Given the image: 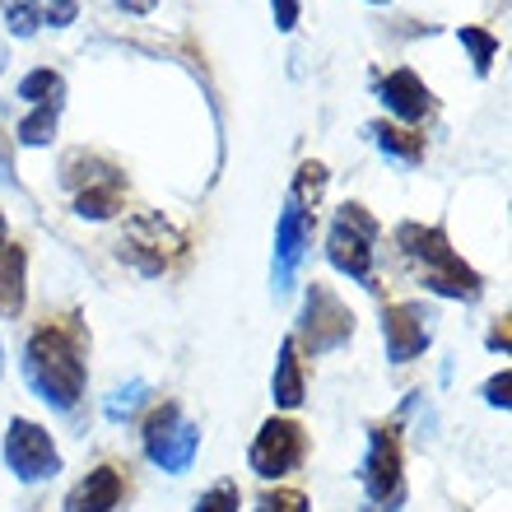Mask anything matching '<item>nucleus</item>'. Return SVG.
Instances as JSON below:
<instances>
[{"label": "nucleus", "mask_w": 512, "mask_h": 512, "mask_svg": "<svg viewBox=\"0 0 512 512\" xmlns=\"http://www.w3.org/2000/svg\"><path fill=\"white\" fill-rule=\"evenodd\" d=\"M70 210L80 219H117L126 210V177L122 182H98V187H84L75 191V201H70Z\"/></svg>", "instance_id": "nucleus-19"}, {"label": "nucleus", "mask_w": 512, "mask_h": 512, "mask_svg": "<svg viewBox=\"0 0 512 512\" xmlns=\"http://www.w3.org/2000/svg\"><path fill=\"white\" fill-rule=\"evenodd\" d=\"M56 126H61V108H28L14 122V140L24 149H47L56 140Z\"/></svg>", "instance_id": "nucleus-20"}, {"label": "nucleus", "mask_w": 512, "mask_h": 512, "mask_svg": "<svg viewBox=\"0 0 512 512\" xmlns=\"http://www.w3.org/2000/svg\"><path fill=\"white\" fill-rule=\"evenodd\" d=\"M0 373H5V350H0Z\"/></svg>", "instance_id": "nucleus-36"}, {"label": "nucleus", "mask_w": 512, "mask_h": 512, "mask_svg": "<svg viewBox=\"0 0 512 512\" xmlns=\"http://www.w3.org/2000/svg\"><path fill=\"white\" fill-rule=\"evenodd\" d=\"M238 508H243L238 485H233V480H219V485H210L201 499H196V508L191 512H238Z\"/></svg>", "instance_id": "nucleus-25"}, {"label": "nucleus", "mask_w": 512, "mask_h": 512, "mask_svg": "<svg viewBox=\"0 0 512 512\" xmlns=\"http://www.w3.org/2000/svg\"><path fill=\"white\" fill-rule=\"evenodd\" d=\"M61 187L75 196V191L84 187H98V182H122V168L112 159H103V154H94V149H70V154H61Z\"/></svg>", "instance_id": "nucleus-15"}, {"label": "nucleus", "mask_w": 512, "mask_h": 512, "mask_svg": "<svg viewBox=\"0 0 512 512\" xmlns=\"http://www.w3.org/2000/svg\"><path fill=\"white\" fill-rule=\"evenodd\" d=\"M0 457H5V466H10L19 485H42V480L61 475V452H56L52 433L42 429L38 419L14 415L10 429H5V443H0Z\"/></svg>", "instance_id": "nucleus-8"}, {"label": "nucleus", "mask_w": 512, "mask_h": 512, "mask_svg": "<svg viewBox=\"0 0 512 512\" xmlns=\"http://www.w3.org/2000/svg\"><path fill=\"white\" fill-rule=\"evenodd\" d=\"M0 10H5V28H10L19 42L38 38V10H33V0H0Z\"/></svg>", "instance_id": "nucleus-24"}, {"label": "nucleus", "mask_w": 512, "mask_h": 512, "mask_svg": "<svg viewBox=\"0 0 512 512\" xmlns=\"http://www.w3.org/2000/svg\"><path fill=\"white\" fill-rule=\"evenodd\" d=\"M312 233H317V219L298 201L284 196L280 224H275V256H270V284H275V294H289V289H294V275L312 247Z\"/></svg>", "instance_id": "nucleus-10"}, {"label": "nucleus", "mask_w": 512, "mask_h": 512, "mask_svg": "<svg viewBox=\"0 0 512 512\" xmlns=\"http://www.w3.org/2000/svg\"><path fill=\"white\" fill-rule=\"evenodd\" d=\"M368 5H391V0H368Z\"/></svg>", "instance_id": "nucleus-35"}, {"label": "nucleus", "mask_w": 512, "mask_h": 512, "mask_svg": "<svg viewBox=\"0 0 512 512\" xmlns=\"http://www.w3.org/2000/svg\"><path fill=\"white\" fill-rule=\"evenodd\" d=\"M378 238H382L378 215L359 201H345L336 215H331V229H326V261H331L340 275H350L354 284H368V289H373Z\"/></svg>", "instance_id": "nucleus-3"}, {"label": "nucleus", "mask_w": 512, "mask_h": 512, "mask_svg": "<svg viewBox=\"0 0 512 512\" xmlns=\"http://www.w3.org/2000/svg\"><path fill=\"white\" fill-rule=\"evenodd\" d=\"M256 512H312V503H308V494L303 489H266L261 499H256Z\"/></svg>", "instance_id": "nucleus-26"}, {"label": "nucleus", "mask_w": 512, "mask_h": 512, "mask_svg": "<svg viewBox=\"0 0 512 512\" xmlns=\"http://www.w3.org/2000/svg\"><path fill=\"white\" fill-rule=\"evenodd\" d=\"M33 10H38V24L70 28L80 19V0H33Z\"/></svg>", "instance_id": "nucleus-27"}, {"label": "nucleus", "mask_w": 512, "mask_h": 512, "mask_svg": "<svg viewBox=\"0 0 512 512\" xmlns=\"http://www.w3.org/2000/svg\"><path fill=\"white\" fill-rule=\"evenodd\" d=\"M0 182L14 187V168H10V159H5V135H0Z\"/></svg>", "instance_id": "nucleus-32"}, {"label": "nucleus", "mask_w": 512, "mask_h": 512, "mask_svg": "<svg viewBox=\"0 0 512 512\" xmlns=\"http://www.w3.org/2000/svg\"><path fill=\"white\" fill-rule=\"evenodd\" d=\"M0 70H5V42H0Z\"/></svg>", "instance_id": "nucleus-34"}, {"label": "nucleus", "mask_w": 512, "mask_h": 512, "mask_svg": "<svg viewBox=\"0 0 512 512\" xmlns=\"http://www.w3.org/2000/svg\"><path fill=\"white\" fill-rule=\"evenodd\" d=\"M368 135H373V145H378L391 163H401V168H415V163H424V154H429V145H424V131H419V126L368 122Z\"/></svg>", "instance_id": "nucleus-16"}, {"label": "nucleus", "mask_w": 512, "mask_h": 512, "mask_svg": "<svg viewBox=\"0 0 512 512\" xmlns=\"http://www.w3.org/2000/svg\"><path fill=\"white\" fill-rule=\"evenodd\" d=\"M270 401H275V410H298V405L308 401L303 354H298L294 336L280 340V354H275V373H270Z\"/></svg>", "instance_id": "nucleus-14"}, {"label": "nucleus", "mask_w": 512, "mask_h": 512, "mask_svg": "<svg viewBox=\"0 0 512 512\" xmlns=\"http://www.w3.org/2000/svg\"><path fill=\"white\" fill-rule=\"evenodd\" d=\"M182 252H187V233L177 229L173 219H163L159 210H140V215H131L126 219V229H122V238H117V256H122L135 275H145V280L163 275Z\"/></svg>", "instance_id": "nucleus-4"}, {"label": "nucleus", "mask_w": 512, "mask_h": 512, "mask_svg": "<svg viewBox=\"0 0 512 512\" xmlns=\"http://www.w3.org/2000/svg\"><path fill=\"white\" fill-rule=\"evenodd\" d=\"M117 10H126V14H154V10H159V0H117Z\"/></svg>", "instance_id": "nucleus-31"}, {"label": "nucleus", "mask_w": 512, "mask_h": 512, "mask_svg": "<svg viewBox=\"0 0 512 512\" xmlns=\"http://www.w3.org/2000/svg\"><path fill=\"white\" fill-rule=\"evenodd\" d=\"M270 19H275V33H294L303 19V0H270Z\"/></svg>", "instance_id": "nucleus-28"}, {"label": "nucleus", "mask_w": 512, "mask_h": 512, "mask_svg": "<svg viewBox=\"0 0 512 512\" xmlns=\"http://www.w3.org/2000/svg\"><path fill=\"white\" fill-rule=\"evenodd\" d=\"M28 391L42 405H52L61 415H70L84 401L89 387V368H84V336L66 322H42L33 336L24 340V359H19Z\"/></svg>", "instance_id": "nucleus-1"}, {"label": "nucleus", "mask_w": 512, "mask_h": 512, "mask_svg": "<svg viewBox=\"0 0 512 512\" xmlns=\"http://www.w3.org/2000/svg\"><path fill=\"white\" fill-rule=\"evenodd\" d=\"M14 94L24 98L28 108H66V75L52 66H33L14 84Z\"/></svg>", "instance_id": "nucleus-18"}, {"label": "nucleus", "mask_w": 512, "mask_h": 512, "mask_svg": "<svg viewBox=\"0 0 512 512\" xmlns=\"http://www.w3.org/2000/svg\"><path fill=\"white\" fill-rule=\"evenodd\" d=\"M149 401V382L145 378H131L122 382V387L108 391V401H103V415L112 419V424H126V419L140 415V405Z\"/></svg>", "instance_id": "nucleus-23"}, {"label": "nucleus", "mask_w": 512, "mask_h": 512, "mask_svg": "<svg viewBox=\"0 0 512 512\" xmlns=\"http://www.w3.org/2000/svg\"><path fill=\"white\" fill-rule=\"evenodd\" d=\"M429 345H433V312L424 303H391V308H382L387 364H415Z\"/></svg>", "instance_id": "nucleus-11"}, {"label": "nucleus", "mask_w": 512, "mask_h": 512, "mask_svg": "<svg viewBox=\"0 0 512 512\" xmlns=\"http://www.w3.org/2000/svg\"><path fill=\"white\" fill-rule=\"evenodd\" d=\"M354 340V312L350 303L331 289V284H308L303 294V312H298V354H331V350H345Z\"/></svg>", "instance_id": "nucleus-5"}, {"label": "nucleus", "mask_w": 512, "mask_h": 512, "mask_svg": "<svg viewBox=\"0 0 512 512\" xmlns=\"http://www.w3.org/2000/svg\"><path fill=\"white\" fill-rule=\"evenodd\" d=\"M28 303V252L19 243L0 247V317H19Z\"/></svg>", "instance_id": "nucleus-17"}, {"label": "nucleus", "mask_w": 512, "mask_h": 512, "mask_svg": "<svg viewBox=\"0 0 512 512\" xmlns=\"http://www.w3.org/2000/svg\"><path fill=\"white\" fill-rule=\"evenodd\" d=\"M378 98H382V108H387L401 126L429 122L433 108H438V103H433V89L419 80L410 66H396V70H391L387 80L378 84Z\"/></svg>", "instance_id": "nucleus-12"}, {"label": "nucleus", "mask_w": 512, "mask_h": 512, "mask_svg": "<svg viewBox=\"0 0 512 512\" xmlns=\"http://www.w3.org/2000/svg\"><path fill=\"white\" fill-rule=\"evenodd\" d=\"M364 494L373 508L382 512H401L405 503V466H401V438L396 424H373L368 429V452H364Z\"/></svg>", "instance_id": "nucleus-7"}, {"label": "nucleus", "mask_w": 512, "mask_h": 512, "mask_svg": "<svg viewBox=\"0 0 512 512\" xmlns=\"http://www.w3.org/2000/svg\"><path fill=\"white\" fill-rule=\"evenodd\" d=\"M10 243V224H5V210H0V247Z\"/></svg>", "instance_id": "nucleus-33"}, {"label": "nucleus", "mask_w": 512, "mask_h": 512, "mask_svg": "<svg viewBox=\"0 0 512 512\" xmlns=\"http://www.w3.org/2000/svg\"><path fill=\"white\" fill-rule=\"evenodd\" d=\"M508 387H512V373L508 368H499V373H494V378L485 382V405H494V410H508Z\"/></svg>", "instance_id": "nucleus-29"}, {"label": "nucleus", "mask_w": 512, "mask_h": 512, "mask_svg": "<svg viewBox=\"0 0 512 512\" xmlns=\"http://www.w3.org/2000/svg\"><path fill=\"white\" fill-rule=\"evenodd\" d=\"M396 247L415 266L419 284L429 294L452 298V303H475L485 294V275L471 261H461V252L452 247L443 224H401L396 229Z\"/></svg>", "instance_id": "nucleus-2"}, {"label": "nucleus", "mask_w": 512, "mask_h": 512, "mask_svg": "<svg viewBox=\"0 0 512 512\" xmlns=\"http://www.w3.org/2000/svg\"><path fill=\"white\" fill-rule=\"evenodd\" d=\"M326 182H331L326 163L322 159H303V163H298V173H294V187H289V201H298L312 215V210H317V201L326 196Z\"/></svg>", "instance_id": "nucleus-22"}, {"label": "nucleus", "mask_w": 512, "mask_h": 512, "mask_svg": "<svg viewBox=\"0 0 512 512\" xmlns=\"http://www.w3.org/2000/svg\"><path fill=\"white\" fill-rule=\"evenodd\" d=\"M457 42L466 47V56H471V70L485 80L489 70H494V61H499V38H494L489 28H480V24H461Z\"/></svg>", "instance_id": "nucleus-21"}, {"label": "nucleus", "mask_w": 512, "mask_h": 512, "mask_svg": "<svg viewBox=\"0 0 512 512\" xmlns=\"http://www.w3.org/2000/svg\"><path fill=\"white\" fill-rule=\"evenodd\" d=\"M485 345H489V350H494V354H508V317H499V322L489 326Z\"/></svg>", "instance_id": "nucleus-30"}, {"label": "nucleus", "mask_w": 512, "mask_h": 512, "mask_svg": "<svg viewBox=\"0 0 512 512\" xmlns=\"http://www.w3.org/2000/svg\"><path fill=\"white\" fill-rule=\"evenodd\" d=\"M126 494V480L117 466H94V471L75 480L70 494L61 499V512H112Z\"/></svg>", "instance_id": "nucleus-13"}, {"label": "nucleus", "mask_w": 512, "mask_h": 512, "mask_svg": "<svg viewBox=\"0 0 512 512\" xmlns=\"http://www.w3.org/2000/svg\"><path fill=\"white\" fill-rule=\"evenodd\" d=\"M140 443H145V457L168 475H187L196 452H201V429L182 415L177 401H159L149 410L145 429H140Z\"/></svg>", "instance_id": "nucleus-6"}, {"label": "nucleus", "mask_w": 512, "mask_h": 512, "mask_svg": "<svg viewBox=\"0 0 512 512\" xmlns=\"http://www.w3.org/2000/svg\"><path fill=\"white\" fill-rule=\"evenodd\" d=\"M303 452H308V438L294 419L270 415L252 438V452H247V466H252L261 480H284L289 471L303 466Z\"/></svg>", "instance_id": "nucleus-9"}]
</instances>
